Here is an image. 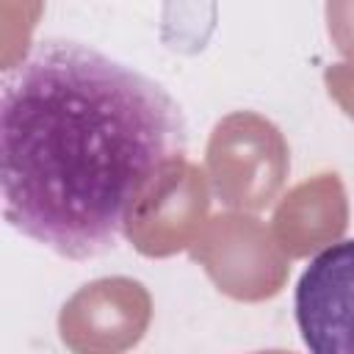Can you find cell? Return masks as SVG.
Wrapping results in <instances>:
<instances>
[{
	"label": "cell",
	"mask_w": 354,
	"mask_h": 354,
	"mask_svg": "<svg viewBox=\"0 0 354 354\" xmlns=\"http://www.w3.org/2000/svg\"><path fill=\"white\" fill-rule=\"evenodd\" d=\"M185 141L160 83L91 44L39 39L0 83L6 221L66 260L100 257Z\"/></svg>",
	"instance_id": "obj_1"
},
{
	"label": "cell",
	"mask_w": 354,
	"mask_h": 354,
	"mask_svg": "<svg viewBox=\"0 0 354 354\" xmlns=\"http://www.w3.org/2000/svg\"><path fill=\"white\" fill-rule=\"evenodd\" d=\"M293 313L310 354H354V238L326 246L304 266Z\"/></svg>",
	"instance_id": "obj_2"
}]
</instances>
